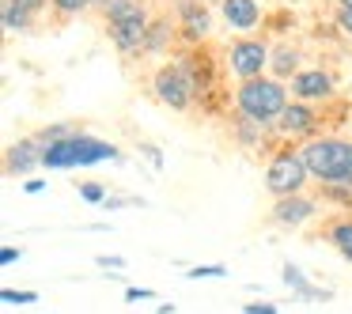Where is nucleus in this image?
<instances>
[{
	"label": "nucleus",
	"mask_w": 352,
	"mask_h": 314,
	"mask_svg": "<svg viewBox=\"0 0 352 314\" xmlns=\"http://www.w3.org/2000/svg\"><path fill=\"white\" fill-rule=\"evenodd\" d=\"M208 276H228V265H193V269H186V280H208Z\"/></svg>",
	"instance_id": "nucleus-20"
},
{
	"label": "nucleus",
	"mask_w": 352,
	"mask_h": 314,
	"mask_svg": "<svg viewBox=\"0 0 352 314\" xmlns=\"http://www.w3.org/2000/svg\"><path fill=\"white\" fill-rule=\"evenodd\" d=\"M95 265H99V269H122L125 258H107V254H99V258H95Z\"/></svg>",
	"instance_id": "nucleus-27"
},
{
	"label": "nucleus",
	"mask_w": 352,
	"mask_h": 314,
	"mask_svg": "<svg viewBox=\"0 0 352 314\" xmlns=\"http://www.w3.org/2000/svg\"><path fill=\"white\" fill-rule=\"evenodd\" d=\"M152 91H155V99H160L163 106L186 110L193 102V95H197V87H193L190 72H186L182 65H163V69L155 72V80H152Z\"/></svg>",
	"instance_id": "nucleus-6"
},
{
	"label": "nucleus",
	"mask_w": 352,
	"mask_h": 314,
	"mask_svg": "<svg viewBox=\"0 0 352 314\" xmlns=\"http://www.w3.org/2000/svg\"><path fill=\"white\" fill-rule=\"evenodd\" d=\"M91 4H99V8H102V4H107V0H91Z\"/></svg>",
	"instance_id": "nucleus-31"
},
{
	"label": "nucleus",
	"mask_w": 352,
	"mask_h": 314,
	"mask_svg": "<svg viewBox=\"0 0 352 314\" xmlns=\"http://www.w3.org/2000/svg\"><path fill=\"white\" fill-rule=\"evenodd\" d=\"M269 46L261 38H239V42H231V49H228V65H231V72H235L239 80H258L261 72H265V65H269Z\"/></svg>",
	"instance_id": "nucleus-7"
},
{
	"label": "nucleus",
	"mask_w": 352,
	"mask_h": 314,
	"mask_svg": "<svg viewBox=\"0 0 352 314\" xmlns=\"http://www.w3.org/2000/svg\"><path fill=\"white\" fill-rule=\"evenodd\" d=\"M0 23H4V31H8V34H23V31H31V12L19 8L16 0H4V8H0Z\"/></svg>",
	"instance_id": "nucleus-15"
},
{
	"label": "nucleus",
	"mask_w": 352,
	"mask_h": 314,
	"mask_svg": "<svg viewBox=\"0 0 352 314\" xmlns=\"http://www.w3.org/2000/svg\"><path fill=\"white\" fill-rule=\"evenodd\" d=\"M314 212H318V205H314L311 197H303V193H296V197H280L273 205V220L284 223V227H299V223H307Z\"/></svg>",
	"instance_id": "nucleus-10"
},
{
	"label": "nucleus",
	"mask_w": 352,
	"mask_h": 314,
	"mask_svg": "<svg viewBox=\"0 0 352 314\" xmlns=\"http://www.w3.org/2000/svg\"><path fill=\"white\" fill-rule=\"evenodd\" d=\"M0 299H4V303H12V306H27V303H38V291H31V288H4L0 291Z\"/></svg>",
	"instance_id": "nucleus-19"
},
{
	"label": "nucleus",
	"mask_w": 352,
	"mask_h": 314,
	"mask_svg": "<svg viewBox=\"0 0 352 314\" xmlns=\"http://www.w3.org/2000/svg\"><path fill=\"white\" fill-rule=\"evenodd\" d=\"M178 16H182V34L190 42L208 38V31H212V16L205 12L201 0H182V4H178Z\"/></svg>",
	"instance_id": "nucleus-11"
},
{
	"label": "nucleus",
	"mask_w": 352,
	"mask_h": 314,
	"mask_svg": "<svg viewBox=\"0 0 352 314\" xmlns=\"http://www.w3.org/2000/svg\"><path fill=\"white\" fill-rule=\"evenodd\" d=\"M102 16H107V34L122 54H137L148 42V8L140 0H107L102 4Z\"/></svg>",
	"instance_id": "nucleus-4"
},
{
	"label": "nucleus",
	"mask_w": 352,
	"mask_h": 314,
	"mask_svg": "<svg viewBox=\"0 0 352 314\" xmlns=\"http://www.w3.org/2000/svg\"><path fill=\"white\" fill-rule=\"evenodd\" d=\"M220 12L228 19V27H235V31H254L261 19L258 0H220Z\"/></svg>",
	"instance_id": "nucleus-12"
},
{
	"label": "nucleus",
	"mask_w": 352,
	"mask_h": 314,
	"mask_svg": "<svg viewBox=\"0 0 352 314\" xmlns=\"http://www.w3.org/2000/svg\"><path fill=\"white\" fill-rule=\"evenodd\" d=\"M280 129L288 137H311L318 129V117H314V110L307 102H288V110L280 114Z\"/></svg>",
	"instance_id": "nucleus-13"
},
{
	"label": "nucleus",
	"mask_w": 352,
	"mask_h": 314,
	"mask_svg": "<svg viewBox=\"0 0 352 314\" xmlns=\"http://www.w3.org/2000/svg\"><path fill=\"white\" fill-rule=\"evenodd\" d=\"M42 159H46V148L38 144V137H23L4 152V170L8 175H27V170L42 167Z\"/></svg>",
	"instance_id": "nucleus-8"
},
{
	"label": "nucleus",
	"mask_w": 352,
	"mask_h": 314,
	"mask_svg": "<svg viewBox=\"0 0 352 314\" xmlns=\"http://www.w3.org/2000/svg\"><path fill=\"white\" fill-rule=\"evenodd\" d=\"M269 65H273V72H276V80H288V76H299V49L296 46H280L273 57H269Z\"/></svg>",
	"instance_id": "nucleus-16"
},
{
	"label": "nucleus",
	"mask_w": 352,
	"mask_h": 314,
	"mask_svg": "<svg viewBox=\"0 0 352 314\" xmlns=\"http://www.w3.org/2000/svg\"><path fill=\"white\" fill-rule=\"evenodd\" d=\"M201 4H208V0H201Z\"/></svg>",
	"instance_id": "nucleus-32"
},
{
	"label": "nucleus",
	"mask_w": 352,
	"mask_h": 314,
	"mask_svg": "<svg viewBox=\"0 0 352 314\" xmlns=\"http://www.w3.org/2000/svg\"><path fill=\"white\" fill-rule=\"evenodd\" d=\"M299 155L314 182H322L326 190H352V140L314 137L299 148Z\"/></svg>",
	"instance_id": "nucleus-1"
},
{
	"label": "nucleus",
	"mask_w": 352,
	"mask_h": 314,
	"mask_svg": "<svg viewBox=\"0 0 352 314\" xmlns=\"http://www.w3.org/2000/svg\"><path fill=\"white\" fill-rule=\"evenodd\" d=\"M76 125L72 122H57V125H46V129L42 133H34V137H38V144L42 148H50V144H61V140H69V137H76Z\"/></svg>",
	"instance_id": "nucleus-18"
},
{
	"label": "nucleus",
	"mask_w": 352,
	"mask_h": 314,
	"mask_svg": "<svg viewBox=\"0 0 352 314\" xmlns=\"http://www.w3.org/2000/svg\"><path fill=\"white\" fill-rule=\"evenodd\" d=\"M243 314H280V311H276L273 303H246Z\"/></svg>",
	"instance_id": "nucleus-23"
},
{
	"label": "nucleus",
	"mask_w": 352,
	"mask_h": 314,
	"mask_svg": "<svg viewBox=\"0 0 352 314\" xmlns=\"http://www.w3.org/2000/svg\"><path fill=\"white\" fill-rule=\"evenodd\" d=\"M118 159H122V152L110 140H99L91 133H76V137L61 140V144H50L42 167L46 170H76V167H95V163H118Z\"/></svg>",
	"instance_id": "nucleus-3"
},
{
	"label": "nucleus",
	"mask_w": 352,
	"mask_h": 314,
	"mask_svg": "<svg viewBox=\"0 0 352 314\" xmlns=\"http://www.w3.org/2000/svg\"><path fill=\"white\" fill-rule=\"evenodd\" d=\"M280 280L288 284V288L296 291L299 299H333V291H329V288H314V284L303 276V269H299V265H292V261L280 269Z\"/></svg>",
	"instance_id": "nucleus-14"
},
{
	"label": "nucleus",
	"mask_w": 352,
	"mask_h": 314,
	"mask_svg": "<svg viewBox=\"0 0 352 314\" xmlns=\"http://www.w3.org/2000/svg\"><path fill=\"white\" fill-rule=\"evenodd\" d=\"M155 291L152 288H125V299H129V303H140V299H152Z\"/></svg>",
	"instance_id": "nucleus-25"
},
{
	"label": "nucleus",
	"mask_w": 352,
	"mask_h": 314,
	"mask_svg": "<svg viewBox=\"0 0 352 314\" xmlns=\"http://www.w3.org/2000/svg\"><path fill=\"white\" fill-rule=\"evenodd\" d=\"M307 178H311V170H307L303 155L292 152V148H284V152H276L273 159H269V167H265V190L273 193L276 201L296 197V193H303Z\"/></svg>",
	"instance_id": "nucleus-5"
},
{
	"label": "nucleus",
	"mask_w": 352,
	"mask_h": 314,
	"mask_svg": "<svg viewBox=\"0 0 352 314\" xmlns=\"http://www.w3.org/2000/svg\"><path fill=\"white\" fill-rule=\"evenodd\" d=\"M16 4H19V8H27V12L34 16V12H42L46 4H54V0H16Z\"/></svg>",
	"instance_id": "nucleus-28"
},
{
	"label": "nucleus",
	"mask_w": 352,
	"mask_h": 314,
	"mask_svg": "<svg viewBox=\"0 0 352 314\" xmlns=\"http://www.w3.org/2000/svg\"><path fill=\"white\" fill-rule=\"evenodd\" d=\"M87 4L91 0H54V12L57 16H80V12H87Z\"/></svg>",
	"instance_id": "nucleus-21"
},
{
	"label": "nucleus",
	"mask_w": 352,
	"mask_h": 314,
	"mask_svg": "<svg viewBox=\"0 0 352 314\" xmlns=\"http://www.w3.org/2000/svg\"><path fill=\"white\" fill-rule=\"evenodd\" d=\"M337 27L344 34H352V8H337Z\"/></svg>",
	"instance_id": "nucleus-26"
},
{
	"label": "nucleus",
	"mask_w": 352,
	"mask_h": 314,
	"mask_svg": "<svg viewBox=\"0 0 352 314\" xmlns=\"http://www.w3.org/2000/svg\"><path fill=\"white\" fill-rule=\"evenodd\" d=\"M80 197L91 201V205H102V201H107V190H102L99 182H84V186H80Z\"/></svg>",
	"instance_id": "nucleus-22"
},
{
	"label": "nucleus",
	"mask_w": 352,
	"mask_h": 314,
	"mask_svg": "<svg viewBox=\"0 0 352 314\" xmlns=\"http://www.w3.org/2000/svg\"><path fill=\"white\" fill-rule=\"evenodd\" d=\"M19 258H23V250H16V246H4L0 250V265H16Z\"/></svg>",
	"instance_id": "nucleus-24"
},
{
	"label": "nucleus",
	"mask_w": 352,
	"mask_h": 314,
	"mask_svg": "<svg viewBox=\"0 0 352 314\" xmlns=\"http://www.w3.org/2000/svg\"><path fill=\"white\" fill-rule=\"evenodd\" d=\"M23 190H27V193H42V190H46V182H42V178H31V182H27Z\"/></svg>",
	"instance_id": "nucleus-29"
},
{
	"label": "nucleus",
	"mask_w": 352,
	"mask_h": 314,
	"mask_svg": "<svg viewBox=\"0 0 352 314\" xmlns=\"http://www.w3.org/2000/svg\"><path fill=\"white\" fill-rule=\"evenodd\" d=\"M337 8H352V0H337Z\"/></svg>",
	"instance_id": "nucleus-30"
},
{
	"label": "nucleus",
	"mask_w": 352,
	"mask_h": 314,
	"mask_svg": "<svg viewBox=\"0 0 352 314\" xmlns=\"http://www.w3.org/2000/svg\"><path fill=\"white\" fill-rule=\"evenodd\" d=\"M326 238L333 243V250L341 254L344 261H352V220H337L333 227L326 231Z\"/></svg>",
	"instance_id": "nucleus-17"
},
{
	"label": "nucleus",
	"mask_w": 352,
	"mask_h": 314,
	"mask_svg": "<svg viewBox=\"0 0 352 314\" xmlns=\"http://www.w3.org/2000/svg\"><path fill=\"white\" fill-rule=\"evenodd\" d=\"M235 106L243 117H250L254 125H273L280 122V114L288 110V87L280 84L276 76H258V80H246L239 84L235 91Z\"/></svg>",
	"instance_id": "nucleus-2"
},
{
	"label": "nucleus",
	"mask_w": 352,
	"mask_h": 314,
	"mask_svg": "<svg viewBox=\"0 0 352 314\" xmlns=\"http://www.w3.org/2000/svg\"><path fill=\"white\" fill-rule=\"evenodd\" d=\"M292 95L299 102H318V99H333V76L322 69H307L299 76H292Z\"/></svg>",
	"instance_id": "nucleus-9"
}]
</instances>
